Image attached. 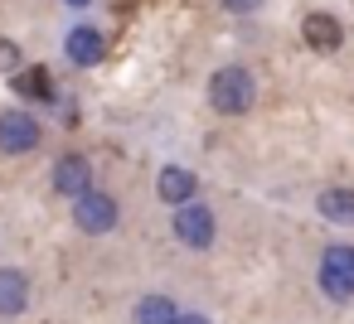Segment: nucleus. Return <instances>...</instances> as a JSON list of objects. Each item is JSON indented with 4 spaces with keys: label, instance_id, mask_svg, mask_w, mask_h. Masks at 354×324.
Returning a JSON list of instances; mask_svg holds the SVG:
<instances>
[{
    "label": "nucleus",
    "instance_id": "obj_14",
    "mask_svg": "<svg viewBox=\"0 0 354 324\" xmlns=\"http://www.w3.org/2000/svg\"><path fill=\"white\" fill-rule=\"evenodd\" d=\"M20 68H25V59H20V44H15V39H0V73H10V78H15Z\"/></svg>",
    "mask_w": 354,
    "mask_h": 324
},
{
    "label": "nucleus",
    "instance_id": "obj_2",
    "mask_svg": "<svg viewBox=\"0 0 354 324\" xmlns=\"http://www.w3.org/2000/svg\"><path fill=\"white\" fill-rule=\"evenodd\" d=\"M320 290L330 300H354V247L335 242L320 256Z\"/></svg>",
    "mask_w": 354,
    "mask_h": 324
},
{
    "label": "nucleus",
    "instance_id": "obj_11",
    "mask_svg": "<svg viewBox=\"0 0 354 324\" xmlns=\"http://www.w3.org/2000/svg\"><path fill=\"white\" fill-rule=\"evenodd\" d=\"M25 305H30V276L6 266L0 271V314H20Z\"/></svg>",
    "mask_w": 354,
    "mask_h": 324
},
{
    "label": "nucleus",
    "instance_id": "obj_8",
    "mask_svg": "<svg viewBox=\"0 0 354 324\" xmlns=\"http://www.w3.org/2000/svg\"><path fill=\"white\" fill-rule=\"evenodd\" d=\"M54 189L68 194V199H83V194L93 189V170H88V160H83V155H64V160L54 165Z\"/></svg>",
    "mask_w": 354,
    "mask_h": 324
},
{
    "label": "nucleus",
    "instance_id": "obj_3",
    "mask_svg": "<svg viewBox=\"0 0 354 324\" xmlns=\"http://www.w3.org/2000/svg\"><path fill=\"white\" fill-rule=\"evenodd\" d=\"M117 218H122V208H117V199H112V194H97V189H88L83 199H73V223H78L88 237H102V232H112V227H117Z\"/></svg>",
    "mask_w": 354,
    "mask_h": 324
},
{
    "label": "nucleus",
    "instance_id": "obj_9",
    "mask_svg": "<svg viewBox=\"0 0 354 324\" xmlns=\"http://www.w3.org/2000/svg\"><path fill=\"white\" fill-rule=\"evenodd\" d=\"M64 49H68V59H73L78 68H93V63H102V54H107V39H102L97 30H88V25H78V30H68V39H64Z\"/></svg>",
    "mask_w": 354,
    "mask_h": 324
},
{
    "label": "nucleus",
    "instance_id": "obj_5",
    "mask_svg": "<svg viewBox=\"0 0 354 324\" xmlns=\"http://www.w3.org/2000/svg\"><path fill=\"white\" fill-rule=\"evenodd\" d=\"M175 237H180L185 247L204 252V247L214 242V213H209V208H204L199 199L180 203V208H175Z\"/></svg>",
    "mask_w": 354,
    "mask_h": 324
},
{
    "label": "nucleus",
    "instance_id": "obj_13",
    "mask_svg": "<svg viewBox=\"0 0 354 324\" xmlns=\"http://www.w3.org/2000/svg\"><path fill=\"white\" fill-rule=\"evenodd\" d=\"M175 319H180V310H175V300H165V295L136 300V314H131V324H175Z\"/></svg>",
    "mask_w": 354,
    "mask_h": 324
},
{
    "label": "nucleus",
    "instance_id": "obj_15",
    "mask_svg": "<svg viewBox=\"0 0 354 324\" xmlns=\"http://www.w3.org/2000/svg\"><path fill=\"white\" fill-rule=\"evenodd\" d=\"M223 10H233V15H257L262 10V0H218Z\"/></svg>",
    "mask_w": 354,
    "mask_h": 324
},
{
    "label": "nucleus",
    "instance_id": "obj_1",
    "mask_svg": "<svg viewBox=\"0 0 354 324\" xmlns=\"http://www.w3.org/2000/svg\"><path fill=\"white\" fill-rule=\"evenodd\" d=\"M252 97H257V83H252V73L238 68V63H228V68H218V73L209 78V107H214L218 117H243V112L252 107Z\"/></svg>",
    "mask_w": 354,
    "mask_h": 324
},
{
    "label": "nucleus",
    "instance_id": "obj_7",
    "mask_svg": "<svg viewBox=\"0 0 354 324\" xmlns=\"http://www.w3.org/2000/svg\"><path fill=\"white\" fill-rule=\"evenodd\" d=\"M301 39H306L315 54H335V49L344 44V30H339V20H335V15L315 10V15H306V25H301Z\"/></svg>",
    "mask_w": 354,
    "mask_h": 324
},
{
    "label": "nucleus",
    "instance_id": "obj_6",
    "mask_svg": "<svg viewBox=\"0 0 354 324\" xmlns=\"http://www.w3.org/2000/svg\"><path fill=\"white\" fill-rule=\"evenodd\" d=\"M156 194H160V203L180 208V203H189V199L199 194V179H194V170H185V165H165L160 179H156Z\"/></svg>",
    "mask_w": 354,
    "mask_h": 324
},
{
    "label": "nucleus",
    "instance_id": "obj_10",
    "mask_svg": "<svg viewBox=\"0 0 354 324\" xmlns=\"http://www.w3.org/2000/svg\"><path fill=\"white\" fill-rule=\"evenodd\" d=\"M10 88H15L20 97H30V102H54V73H49L44 63L20 68V73L10 78Z\"/></svg>",
    "mask_w": 354,
    "mask_h": 324
},
{
    "label": "nucleus",
    "instance_id": "obj_12",
    "mask_svg": "<svg viewBox=\"0 0 354 324\" xmlns=\"http://www.w3.org/2000/svg\"><path fill=\"white\" fill-rule=\"evenodd\" d=\"M320 218L325 223H339V227H354V189H325L315 199Z\"/></svg>",
    "mask_w": 354,
    "mask_h": 324
},
{
    "label": "nucleus",
    "instance_id": "obj_17",
    "mask_svg": "<svg viewBox=\"0 0 354 324\" xmlns=\"http://www.w3.org/2000/svg\"><path fill=\"white\" fill-rule=\"evenodd\" d=\"M68 6H73V10H88V6H93V0H68Z\"/></svg>",
    "mask_w": 354,
    "mask_h": 324
},
{
    "label": "nucleus",
    "instance_id": "obj_16",
    "mask_svg": "<svg viewBox=\"0 0 354 324\" xmlns=\"http://www.w3.org/2000/svg\"><path fill=\"white\" fill-rule=\"evenodd\" d=\"M175 324H209V319H204V314H180Z\"/></svg>",
    "mask_w": 354,
    "mask_h": 324
},
{
    "label": "nucleus",
    "instance_id": "obj_4",
    "mask_svg": "<svg viewBox=\"0 0 354 324\" xmlns=\"http://www.w3.org/2000/svg\"><path fill=\"white\" fill-rule=\"evenodd\" d=\"M44 126L30 117V112H0V150L6 155H30L39 145Z\"/></svg>",
    "mask_w": 354,
    "mask_h": 324
}]
</instances>
